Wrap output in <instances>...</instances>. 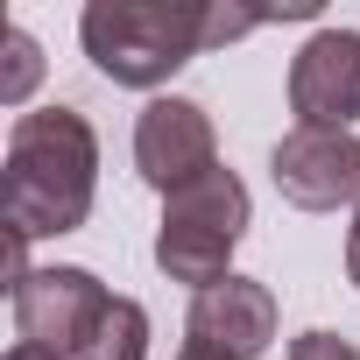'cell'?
<instances>
[{"label": "cell", "instance_id": "cell-1", "mask_svg": "<svg viewBox=\"0 0 360 360\" xmlns=\"http://www.w3.org/2000/svg\"><path fill=\"white\" fill-rule=\"evenodd\" d=\"M99 198V134L78 106H43L8 127L0 162V212L22 240H57L92 219Z\"/></svg>", "mask_w": 360, "mask_h": 360}, {"label": "cell", "instance_id": "cell-2", "mask_svg": "<svg viewBox=\"0 0 360 360\" xmlns=\"http://www.w3.org/2000/svg\"><path fill=\"white\" fill-rule=\"evenodd\" d=\"M78 36L99 78L127 92H155L191 57L212 50V8H198V0H92L78 15Z\"/></svg>", "mask_w": 360, "mask_h": 360}, {"label": "cell", "instance_id": "cell-3", "mask_svg": "<svg viewBox=\"0 0 360 360\" xmlns=\"http://www.w3.org/2000/svg\"><path fill=\"white\" fill-rule=\"evenodd\" d=\"M248 184L219 162L205 169L198 184L169 191L162 198V226H155V269L169 283H191V290H212L233 276V248L248 240Z\"/></svg>", "mask_w": 360, "mask_h": 360}, {"label": "cell", "instance_id": "cell-4", "mask_svg": "<svg viewBox=\"0 0 360 360\" xmlns=\"http://www.w3.org/2000/svg\"><path fill=\"white\" fill-rule=\"evenodd\" d=\"M8 304H15V332H22V346H43V353L78 360V346H85V339H92V325L106 318L113 290H106L92 269L57 262V269H36L29 283H15V290H8Z\"/></svg>", "mask_w": 360, "mask_h": 360}, {"label": "cell", "instance_id": "cell-5", "mask_svg": "<svg viewBox=\"0 0 360 360\" xmlns=\"http://www.w3.org/2000/svg\"><path fill=\"white\" fill-rule=\"evenodd\" d=\"M269 176L297 212L360 205V134L353 127H290L269 148Z\"/></svg>", "mask_w": 360, "mask_h": 360}, {"label": "cell", "instance_id": "cell-6", "mask_svg": "<svg viewBox=\"0 0 360 360\" xmlns=\"http://www.w3.org/2000/svg\"><path fill=\"white\" fill-rule=\"evenodd\" d=\"M134 169L148 176V184L169 198V191H184L198 184L205 169H219V134H212V113L198 99H148L141 120H134Z\"/></svg>", "mask_w": 360, "mask_h": 360}, {"label": "cell", "instance_id": "cell-7", "mask_svg": "<svg viewBox=\"0 0 360 360\" xmlns=\"http://www.w3.org/2000/svg\"><path fill=\"white\" fill-rule=\"evenodd\" d=\"M290 113H297V127L360 120V29H318L290 57Z\"/></svg>", "mask_w": 360, "mask_h": 360}, {"label": "cell", "instance_id": "cell-8", "mask_svg": "<svg viewBox=\"0 0 360 360\" xmlns=\"http://www.w3.org/2000/svg\"><path fill=\"white\" fill-rule=\"evenodd\" d=\"M184 339H205L233 360H262L276 346V290L255 283V276H226V283L198 290L191 318H184Z\"/></svg>", "mask_w": 360, "mask_h": 360}, {"label": "cell", "instance_id": "cell-9", "mask_svg": "<svg viewBox=\"0 0 360 360\" xmlns=\"http://www.w3.org/2000/svg\"><path fill=\"white\" fill-rule=\"evenodd\" d=\"M78 360H148V311L134 297H113L106 318L92 325V339L78 346Z\"/></svg>", "mask_w": 360, "mask_h": 360}, {"label": "cell", "instance_id": "cell-10", "mask_svg": "<svg viewBox=\"0 0 360 360\" xmlns=\"http://www.w3.org/2000/svg\"><path fill=\"white\" fill-rule=\"evenodd\" d=\"M0 50H8V71H0V106H22V99L36 92V78H43V43L15 22L8 36H0Z\"/></svg>", "mask_w": 360, "mask_h": 360}, {"label": "cell", "instance_id": "cell-11", "mask_svg": "<svg viewBox=\"0 0 360 360\" xmlns=\"http://www.w3.org/2000/svg\"><path fill=\"white\" fill-rule=\"evenodd\" d=\"M290 360H360V353H353V339H339V332H297V339H290Z\"/></svg>", "mask_w": 360, "mask_h": 360}, {"label": "cell", "instance_id": "cell-12", "mask_svg": "<svg viewBox=\"0 0 360 360\" xmlns=\"http://www.w3.org/2000/svg\"><path fill=\"white\" fill-rule=\"evenodd\" d=\"M346 276H353V290H360V205H353V233H346Z\"/></svg>", "mask_w": 360, "mask_h": 360}, {"label": "cell", "instance_id": "cell-13", "mask_svg": "<svg viewBox=\"0 0 360 360\" xmlns=\"http://www.w3.org/2000/svg\"><path fill=\"white\" fill-rule=\"evenodd\" d=\"M176 360H233V353H219V346H205V339H184V346H176Z\"/></svg>", "mask_w": 360, "mask_h": 360}, {"label": "cell", "instance_id": "cell-14", "mask_svg": "<svg viewBox=\"0 0 360 360\" xmlns=\"http://www.w3.org/2000/svg\"><path fill=\"white\" fill-rule=\"evenodd\" d=\"M8 360H64V353H43V346H22V339H15V346H8Z\"/></svg>", "mask_w": 360, "mask_h": 360}]
</instances>
